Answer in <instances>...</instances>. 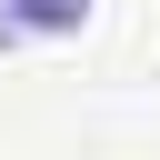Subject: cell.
<instances>
[{
  "mask_svg": "<svg viewBox=\"0 0 160 160\" xmlns=\"http://www.w3.org/2000/svg\"><path fill=\"white\" fill-rule=\"evenodd\" d=\"M90 20V0H0V40H20V30H40V40H70Z\"/></svg>",
  "mask_w": 160,
  "mask_h": 160,
  "instance_id": "cell-1",
  "label": "cell"
}]
</instances>
